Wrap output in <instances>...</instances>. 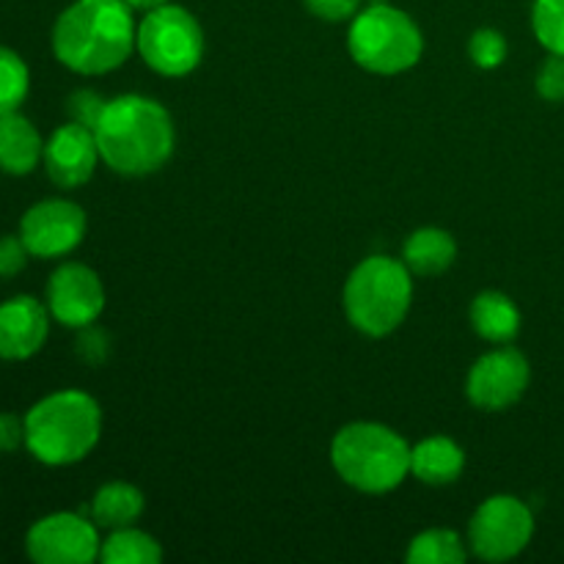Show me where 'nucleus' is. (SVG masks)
<instances>
[{"instance_id":"f257e3e1","label":"nucleus","mask_w":564,"mask_h":564,"mask_svg":"<svg viewBox=\"0 0 564 564\" xmlns=\"http://www.w3.org/2000/svg\"><path fill=\"white\" fill-rule=\"evenodd\" d=\"M99 158L121 176H149L174 154L176 132L169 110L152 97L121 94L108 99L97 127Z\"/></svg>"},{"instance_id":"f03ea898","label":"nucleus","mask_w":564,"mask_h":564,"mask_svg":"<svg viewBox=\"0 0 564 564\" xmlns=\"http://www.w3.org/2000/svg\"><path fill=\"white\" fill-rule=\"evenodd\" d=\"M138 28L124 0H75L53 28V53L77 75H108L135 50Z\"/></svg>"},{"instance_id":"7ed1b4c3","label":"nucleus","mask_w":564,"mask_h":564,"mask_svg":"<svg viewBox=\"0 0 564 564\" xmlns=\"http://www.w3.org/2000/svg\"><path fill=\"white\" fill-rule=\"evenodd\" d=\"M102 435V411L91 394L64 389L28 411L25 446L44 466H72L91 455Z\"/></svg>"},{"instance_id":"20e7f679","label":"nucleus","mask_w":564,"mask_h":564,"mask_svg":"<svg viewBox=\"0 0 564 564\" xmlns=\"http://www.w3.org/2000/svg\"><path fill=\"white\" fill-rule=\"evenodd\" d=\"M330 463L350 488L372 496L391 494L411 477V446L386 424L352 422L334 435Z\"/></svg>"},{"instance_id":"39448f33","label":"nucleus","mask_w":564,"mask_h":564,"mask_svg":"<svg viewBox=\"0 0 564 564\" xmlns=\"http://www.w3.org/2000/svg\"><path fill=\"white\" fill-rule=\"evenodd\" d=\"M341 301L352 328L372 339L389 336L411 312L413 273L402 259L375 253L352 270Z\"/></svg>"},{"instance_id":"423d86ee","label":"nucleus","mask_w":564,"mask_h":564,"mask_svg":"<svg viewBox=\"0 0 564 564\" xmlns=\"http://www.w3.org/2000/svg\"><path fill=\"white\" fill-rule=\"evenodd\" d=\"M347 50L352 61L372 75H400L419 64L424 36L405 11L375 3L352 17Z\"/></svg>"},{"instance_id":"0eeeda50","label":"nucleus","mask_w":564,"mask_h":564,"mask_svg":"<svg viewBox=\"0 0 564 564\" xmlns=\"http://www.w3.org/2000/svg\"><path fill=\"white\" fill-rule=\"evenodd\" d=\"M135 50L143 64L163 77H185L202 64L204 31L196 17L174 3L147 11L138 25Z\"/></svg>"},{"instance_id":"6e6552de","label":"nucleus","mask_w":564,"mask_h":564,"mask_svg":"<svg viewBox=\"0 0 564 564\" xmlns=\"http://www.w3.org/2000/svg\"><path fill=\"white\" fill-rule=\"evenodd\" d=\"M534 538V516L518 496L499 494L477 507L468 523V549L482 562H510Z\"/></svg>"},{"instance_id":"1a4fd4ad","label":"nucleus","mask_w":564,"mask_h":564,"mask_svg":"<svg viewBox=\"0 0 564 564\" xmlns=\"http://www.w3.org/2000/svg\"><path fill=\"white\" fill-rule=\"evenodd\" d=\"M99 527L75 512H53L28 529L25 551L39 564H88L99 560Z\"/></svg>"},{"instance_id":"9d476101","label":"nucleus","mask_w":564,"mask_h":564,"mask_svg":"<svg viewBox=\"0 0 564 564\" xmlns=\"http://www.w3.org/2000/svg\"><path fill=\"white\" fill-rule=\"evenodd\" d=\"M532 367L518 347L499 345L477 358L466 380V394L482 411H507L529 389Z\"/></svg>"},{"instance_id":"9b49d317","label":"nucleus","mask_w":564,"mask_h":564,"mask_svg":"<svg viewBox=\"0 0 564 564\" xmlns=\"http://www.w3.org/2000/svg\"><path fill=\"white\" fill-rule=\"evenodd\" d=\"M20 237L31 257H66L86 237V213L69 198H44L22 215Z\"/></svg>"},{"instance_id":"f8f14e48","label":"nucleus","mask_w":564,"mask_h":564,"mask_svg":"<svg viewBox=\"0 0 564 564\" xmlns=\"http://www.w3.org/2000/svg\"><path fill=\"white\" fill-rule=\"evenodd\" d=\"M47 308L66 328H88L105 312L102 279L88 264H61L47 281Z\"/></svg>"},{"instance_id":"ddd939ff","label":"nucleus","mask_w":564,"mask_h":564,"mask_svg":"<svg viewBox=\"0 0 564 564\" xmlns=\"http://www.w3.org/2000/svg\"><path fill=\"white\" fill-rule=\"evenodd\" d=\"M97 135L91 127L61 124L53 135L44 141V171L58 187H80L94 176V169L99 163Z\"/></svg>"},{"instance_id":"4468645a","label":"nucleus","mask_w":564,"mask_h":564,"mask_svg":"<svg viewBox=\"0 0 564 564\" xmlns=\"http://www.w3.org/2000/svg\"><path fill=\"white\" fill-rule=\"evenodd\" d=\"M50 334V308L31 295L0 303V358L25 361L36 356Z\"/></svg>"},{"instance_id":"2eb2a0df","label":"nucleus","mask_w":564,"mask_h":564,"mask_svg":"<svg viewBox=\"0 0 564 564\" xmlns=\"http://www.w3.org/2000/svg\"><path fill=\"white\" fill-rule=\"evenodd\" d=\"M466 468V452L449 435H430L411 446V474L424 485H452Z\"/></svg>"},{"instance_id":"dca6fc26","label":"nucleus","mask_w":564,"mask_h":564,"mask_svg":"<svg viewBox=\"0 0 564 564\" xmlns=\"http://www.w3.org/2000/svg\"><path fill=\"white\" fill-rule=\"evenodd\" d=\"M44 141L31 119L22 113L0 116V171L11 176H25L42 163Z\"/></svg>"},{"instance_id":"f3484780","label":"nucleus","mask_w":564,"mask_h":564,"mask_svg":"<svg viewBox=\"0 0 564 564\" xmlns=\"http://www.w3.org/2000/svg\"><path fill=\"white\" fill-rule=\"evenodd\" d=\"M457 259V242L455 237L446 229H438V226H424V229H416L405 240V248H402V262L411 270L413 275H422V279H430V275H441L455 264Z\"/></svg>"},{"instance_id":"a211bd4d","label":"nucleus","mask_w":564,"mask_h":564,"mask_svg":"<svg viewBox=\"0 0 564 564\" xmlns=\"http://www.w3.org/2000/svg\"><path fill=\"white\" fill-rule=\"evenodd\" d=\"M471 328L494 345H510L521 330V308L505 292H479L471 303Z\"/></svg>"},{"instance_id":"6ab92c4d","label":"nucleus","mask_w":564,"mask_h":564,"mask_svg":"<svg viewBox=\"0 0 564 564\" xmlns=\"http://www.w3.org/2000/svg\"><path fill=\"white\" fill-rule=\"evenodd\" d=\"M143 507H147V499H143V494L135 485L108 482L94 494L91 521L99 529H108V532L135 527L138 518L143 516Z\"/></svg>"},{"instance_id":"aec40b11","label":"nucleus","mask_w":564,"mask_h":564,"mask_svg":"<svg viewBox=\"0 0 564 564\" xmlns=\"http://www.w3.org/2000/svg\"><path fill=\"white\" fill-rule=\"evenodd\" d=\"M99 562L105 564H160L163 562V549L152 534L141 532L135 527L113 529L108 540H102L99 549Z\"/></svg>"},{"instance_id":"412c9836","label":"nucleus","mask_w":564,"mask_h":564,"mask_svg":"<svg viewBox=\"0 0 564 564\" xmlns=\"http://www.w3.org/2000/svg\"><path fill=\"white\" fill-rule=\"evenodd\" d=\"M466 556L460 534L452 529H427L411 540L405 560L408 564H463Z\"/></svg>"},{"instance_id":"4be33fe9","label":"nucleus","mask_w":564,"mask_h":564,"mask_svg":"<svg viewBox=\"0 0 564 564\" xmlns=\"http://www.w3.org/2000/svg\"><path fill=\"white\" fill-rule=\"evenodd\" d=\"M28 88H31L28 64L14 50L0 44V116L20 110L28 97Z\"/></svg>"},{"instance_id":"5701e85b","label":"nucleus","mask_w":564,"mask_h":564,"mask_svg":"<svg viewBox=\"0 0 564 564\" xmlns=\"http://www.w3.org/2000/svg\"><path fill=\"white\" fill-rule=\"evenodd\" d=\"M532 31L549 53L564 55V0H534Z\"/></svg>"},{"instance_id":"b1692460","label":"nucleus","mask_w":564,"mask_h":564,"mask_svg":"<svg viewBox=\"0 0 564 564\" xmlns=\"http://www.w3.org/2000/svg\"><path fill=\"white\" fill-rule=\"evenodd\" d=\"M468 55H471V64L479 66V69H496L507 58V39L494 28H479V31H474L471 42H468Z\"/></svg>"},{"instance_id":"393cba45","label":"nucleus","mask_w":564,"mask_h":564,"mask_svg":"<svg viewBox=\"0 0 564 564\" xmlns=\"http://www.w3.org/2000/svg\"><path fill=\"white\" fill-rule=\"evenodd\" d=\"M534 88L545 102H564V55L549 53L534 77Z\"/></svg>"},{"instance_id":"a878e982","label":"nucleus","mask_w":564,"mask_h":564,"mask_svg":"<svg viewBox=\"0 0 564 564\" xmlns=\"http://www.w3.org/2000/svg\"><path fill=\"white\" fill-rule=\"evenodd\" d=\"M105 105H108V99H102L97 91H91V88H83V91L72 94L66 110H69L72 121H77V124H86L94 130L99 121V116H102Z\"/></svg>"},{"instance_id":"bb28decb","label":"nucleus","mask_w":564,"mask_h":564,"mask_svg":"<svg viewBox=\"0 0 564 564\" xmlns=\"http://www.w3.org/2000/svg\"><path fill=\"white\" fill-rule=\"evenodd\" d=\"M31 251L25 248L20 235H6L0 237V279H11L25 268Z\"/></svg>"},{"instance_id":"cd10ccee","label":"nucleus","mask_w":564,"mask_h":564,"mask_svg":"<svg viewBox=\"0 0 564 564\" xmlns=\"http://www.w3.org/2000/svg\"><path fill=\"white\" fill-rule=\"evenodd\" d=\"M306 9L312 11L314 17L325 22H345L350 17L358 14V3L361 0H303Z\"/></svg>"},{"instance_id":"c85d7f7f","label":"nucleus","mask_w":564,"mask_h":564,"mask_svg":"<svg viewBox=\"0 0 564 564\" xmlns=\"http://www.w3.org/2000/svg\"><path fill=\"white\" fill-rule=\"evenodd\" d=\"M20 446H25V419L0 413V455H11Z\"/></svg>"},{"instance_id":"c756f323","label":"nucleus","mask_w":564,"mask_h":564,"mask_svg":"<svg viewBox=\"0 0 564 564\" xmlns=\"http://www.w3.org/2000/svg\"><path fill=\"white\" fill-rule=\"evenodd\" d=\"M124 3L130 6L132 11H152V9H158V6L169 3V0H124Z\"/></svg>"}]
</instances>
